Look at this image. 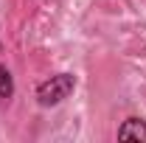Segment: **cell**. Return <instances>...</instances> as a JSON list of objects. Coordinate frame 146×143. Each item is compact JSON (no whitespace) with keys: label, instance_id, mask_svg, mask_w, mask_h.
<instances>
[{"label":"cell","instance_id":"1","mask_svg":"<svg viewBox=\"0 0 146 143\" xmlns=\"http://www.w3.org/2000/svg\"><path fill=\"white\" fill-rule=\"evenodd\" d=\"M73 87H76V79L70 73H56L36 87V104L39 107H56L73 93Z\"/></svg>","mask_w":146,"mask_h":143},{"label":"cell","instance_id":"2","mask_svg":"<svg viewBox=\"0 0 146 143\" xmlns=\"http://www.w3.org/2000/svg\"><path fill=\"white\" fill-rule=\"evenodd\" d=\"M118 140H143L146 143V124L141 118H129L118 129Z\"/></svg>","mask_w":146,"mask_h":143},{"label":"cell","instance_id":"3","mask_svg":"<svg viewBox=\"0 0 146 143\" xmlns=\"http://www.w3.org/2000/svg\"><path fill=\"white\" fill-rule=\"evenodd\" d=\"M11 95H14V79H11L9 68H3V65H0V98H3V101H9Z\"/></svg>","mask_w":146,"mask_h":143}]
</instances>
